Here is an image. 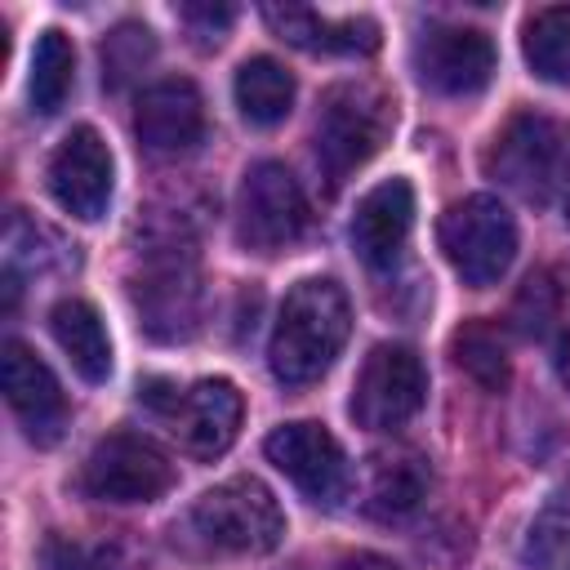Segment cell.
<instances>
[{
    "mask_svg": "<svg viewBox=\"0 0 570 570\" xmlns=\"http://www.w3.org/2000/svg\"><path fill=\"white\" fill-rule=\"evenodd\" d=\"M236 107L249 125H281L294 107V76L276 58H245L236 67Z\"/></svg>",
    "mask_w": 570,
    "mask_h": 570,
    "instance_id": "obj_20",
    "label": "cell"
},
{
    "mask_svg": "<svg viewBox=\"0 0 570 570\" xmlns=\"http://www.w3.org/2000/svg\"><path fill=\"white\" fill-rule=\"evenodd\" d=\"M0 383H4V401H9L13 419L22 423L27 441L53 445L67 428V396H62L53 370L27 343L9 338L0 347Z\"/></svg>",
    "mask_w": 570,
    "mask_h": 570,
    "instance_id": "obj_14",
    "label": "cell"
},
{
    "mask_svg": "<svg viewBox=\"0 0 570 570\" xmlns=\"http://www.w3.org/2000/svg\"><path fill=\"white\" fill-rule=\"evenodd\" d=\"M352 330V307L347 294L330 276H307L298 281L276 316L272 343H267V365L285 387L316 383L334 356L343 352Z\"/></svg>",
    "mask_w": 570,
    "mask_h": 570,
    "instance_id": "obj_1",
    "label": "cell"
},
{
    "mask_svg": "<svg viewBox=\"0 0 570 570\" xmlns=\"http://www.w3.org/2000/svg\"><path fill=\"white\" fill-rule=\"evenodd\" d=\"M436 240H441L450 267L472 289L494 285L517 258V223L503 209V200L485 196V191L454 200L436 223Z\"/></svg>",
    "mask_w": 570,
    "mask_h": 570,
    "instance_id": "obj_6",
    "label": "cell"
},
{
    "mask_svg": "<svg viewBox=\"0 0 570 570\" xmlns=\"http://www.w3.org/2000/svg\"><path fill=\"white\" fill-rule=\"evenodd\" d=\"M392 98L370 80H343L321 98L316 111V169L338 191L392 134Z\"/></svg>",
    "mask_w": 570,
    "mask_h": 570,
    "instance_id": "obj_2",
    "label": "cell"
},
{
    "mask_svg": "<svg viewBox=\"0 0 570 570\" xmlns=\"http://www.w3.org/2000/svg\"><path fill=\"white\" fill-rule=\"evenodd\" d=\"M414 227V187L405 178H383L356 200L352 214V249L365 267H392Z\"/></svg>",
    "mask_w": 570,
    "mask_h": 570,
    "instance_id": "obj_16",
    "label": "cell"
},
{
    "mask_svg": "<svg viewBox=\"0 0 570 570\" xmlns=\"http://www.w3.org/2000/svg\"><path fill=\"white\" fill-rule=\"evenodd\" d=\"M552 321H557V289L548 276H530L517 294V325L539 338L552 330Z\"/></svg>",
    "mask_w": 570,
    "mask_h": 570,
    "instance_id": "obj_27",
    "label": "cell"
},
{
    "mask_svg": "<svg viewBox=\"0 0 570 570\" xmlns=\"http://www.w3.org/2000/svg\"><path fill=\"white\" fill-rule=\"evenodd\" d=\"M71 85H76V49H71V36L58 31V27H45L40 40H36V53H31V76H27L31 111L53 116L67 102Z\"/></svg>",
    "mask_w": 570,
    "mask_h": 570,
    "instance_id": "obj_22",
    "label": "cell"
},
{
    "mask_svg": "<svg viewBox=\"0 0 570 570\" xmlns=\"http://www.w3.org/2000/svg\"><path fill=\"white\" fill-rule=\"evenodd\" d=\"M303 227H307V196L298 178L276 160L254 165L236 196V240L254 254H281L303 236Z\"/></svg>",
    "mask_w": 570,
    "mask_h": 570,
    "instance_id": "obj_8",
    "label": "cell"
},
{
    "mask_svg": "<svg viewBox=\"0 0 570 570\" xmlns=\"http://www.w3.org/2000/svg\"><path fill=\"white\" fill-rule=\"evenodd\" d=\"M521 561L525 570H570V481L557 485L534 512L521 543Z\"/></svg>",
    "mask_w": 570,
    "mask_h": 570,
    "instance_id": "obj_24",
    "label": "cell"
},
{
    "mask_svg": "<svg viewBox=\"0 0 570 570\" xmlns=\"http://www.w3.org/2000/svg\"><path fill=\"white\" fill-rule=\"evenodd\" d=\"M49 191L80 223H94L107 214V205H111V151H107L98 129L76 125L58 142V151L49 156Z\"/></svg>",
    "mask_w": 570,
    "mask_h": 570,
    "instance_id": "obj_13",
    "label": "cell"
},
{
    "mask_svg": "<svg viewBox=\"0 0 570 570\" xmlns=\"http://www.w3.org/2000/svg\"><path fill=\"white\" fill-rule=\"evenodd\" d=\"M40 561H45V570H125L116 548L80 543V539H67V534H49L45 548H40Z\"/></svg>",
    "mask_w": 570,
    "mask_h": 570,
    "instance_id": "obj_26",
    "label": "cell"
},
{
    "mask_svg": "<svg viewBox=\"0 0 570 570\" xmlns=\"http://www.w3.org/2000/svg\"><path fill=\"white\" fill-rule=\"evenodd\" d=\"M263 450H267V459L294 481V490H298L303 499H312V503L334 508V503L347 494V485H352L347 454H343L338 436H334L330 428H321V423H307V419L281 423V428L263 441Z\"/></svg>",
    "mask_w": 570,
    "mask_h": 570,
    "instance_id": "obj_11",
    "label": "cell"
},
{
    "mask_svg": "<svg viewBox=\"0 0 570 570\" xmlns=\"http://www.w3.org/2000/svg\"><path fill=\"white\" fill-rule=\"evenodd\" d=\"M134 134L151 156H183L205 138V102L200 89L183 76L156 80L138 94Z\"/></svg>",
    "mask_w": 570,
    "mask_h": 570,
    "instance_id": "obj_15",
    "label": "cell"
},
{
    "mask_svg": "<svg viewBox=\"0 0 570 570\" xmlns=\"http://www.w3.org/2000/svg\"><path fill=\"white\" fill-rule=\"evenodd\" d=\"M557 379L570 387V334L557 343Z\"/></svg>",
    "mask_w": 570,
    "mask_h": 570,
    "instance_id": "obj_30",
    "label": "cell"
},
{
    "mask_svg": "<svg viewBox=\"0 0 570 570\" xmlns=\"http://www.w3.org/2000/svg\"><path fill=\"white\" fill-rule=\"evenodd\" d=\"M428 396V370L414 347L405 343H379L352 387V419L370 432H392L419 414Z\"/></svg>",
    "mask_w": 570,
    "mask_h": 570,
    "instance_id": "obj_10",
    "label": "cell"
},
{
    "mask_svg": "<svg viewBox=\"0 0 570 570\" xmlns=\"http://www.w3.org/2000/svg\"><path fill=\"white\" fill-rule=\"evenodd\" d=\"M428 485H432V472L423 454L405 445L379 450L365 472V512L379 521H405L428 499Z\"/></svg>",
    "mask_w": 570,
    "mask_h": 570,
    "instance_id": "obj_18",
    "label": "cell"
},
{
    "mask_svg": "<svg viewBox=\"0 0 570 570\" xmlns=\"http://www.w3.org/2000/svg\"><path fill=\"white\" fill-rule=\"evenodd\" d=\"M174 485V463L138 432H107L80 463V490L102 503H151Z\"/></svg>",
    "mask_w": 570,
    "mask_h": 570,
    "instance_id": "obj_9",
    "label": "cell"
},
{
    "mask_svg": "<svg viewBox=\"0 0 570 570\" xmlns=\"http://www.w3.org/2000/svg\"><path fill=\"white\" fill-rule=\"evenodd\" d=\"M450 356L454 365L481 387V392H503L512 379V361H508V338L494 321H463L450 338Z\"/></svg>",
    "mask_w": 570,
    "mask_h": 570,
    "instance_id": "obj_21",
    "label": "cell"
},
{
    "mask_svg": "<svg viewBox=\"0 0 570 570\" xmlns=\"http://www.w3.org/2000/svg\"><path fill=\"white\" fill-rule=\"evenodd\" d=\"M49 330H53L58 347L67 352L71 370L85 383H102L111 374V338H107V325H102V316H98L94 303H85V298H58L53 312H49Z\"/></svg>",
    "mask_w": 570,
    "mask_h": 570,
    "instance_id": "obj_19",
    "label": "cell"
},
{
    "mask_svg": "<svg viewBox=\"0 0 570 570\" xmlns=\"http://www.w3.org/2000/svg\"><path fill=\"white\" fill-rule=\"evenodd\" d=\"M521 53L548 85H570V4H548L525 22Z\"/></svg>",
    "mask_w": 570,
    "mask_h": 570,
    "instance_id": "obj_23",
    "label": "cell"
},
{
    "mask_svg": "<svg viewBox=\"0 0 570 570\" xmlns=\"http://www.w3.org/2000/svg\"><path fill=\"white\" fill-rule=\"evenodd\" d=\"M191 534L214 552L263 557L285 539V512L258 476H232L205 490L187 512Z\"/></svg>",
    "mask_w": 570,
    "mask_h": 570,
    "instance_id": "obj_4",
    "label": "cell"
},
{
    "mask_svg": "<svg viewBox=\"0 0 570 570\" xmlns=\"http://www.w3.org/2000/svg\"><path fill=\"white\" fill-rule=\"evenodd\" d=\"M566 218H570V214H566Z\"/></svg>",
    "mask_w": 570,
    "mask_h": 570,
    "instance_id": "obj_31",
    "label": "cell"
},
{
    "mask_svg": "<svg viewBox=\"0 0 570 570\" xmlns=\"http://www.w3.org/2000/svg\"><path fill=\"white\" fill-rule=\"evenodd\" d=\"M330 570H401V566H396V561H387V557H379V552H352V557L334 561Z\"/></svg>",
    "mask_w": 570,
    "mask_h": 570,
    "instance_id": "obj_29",
    "label": "cell"
},
{
    "mask_svg": "<svg viewBox=\"0 0 570 570\" xmlns=\"http://www.w3.org/2000/svg\"><path fill=\"white\" fill-rule=\"evenodd\" d=\"M263 18L281 40L307 53H374L379 49L374 18H325L303 4H263Z\"/></svg>",
    "mask_w": 570,
    "mask_h": 570,
    "instance_id": "obj_17",
    "label": "cell"
},
{
    "mask_svg": "<svg viewBox=\"0 0 570 570\" xmlns=\"http://www.w3.org/2000/svg\"><path fill=\"white\" fill-rule=\"evenodd\" d=\"M485 169H490L508 191H517L521 200L543 205V200L566 183V169H570L566 134H561L548 116L521 111V116H512V120L494 134V147H490V156H485Z\"/></svg>",
    "mask_w": 570,
    "mask_h": 570,
    "instance_id": "obj_7",
    "label": "cell"
},
{
    "mask_svg": "<svg viewBox=\"0 0 570 570\" xmlns=\"http://www.w3.org/2000/svg\"><path fill=\"white\" fill-rule=\"evenodd\" d=\"M196 254L187 240L151 236L147 249L138 245V272H134V307L142 316V330L151 338H187L196 330Z\"/></svg>",
    "mask_w": 570,
    "mask_h": 570,
    "instance_id": "obj_5",
    "label": "cell"
},
{
    "mask_svg": "<svg viewBox=\"0 0 570 570\" xmlns=\"http://www.w3.org/2000/svg\"><path fill=\"white\" fill-rule=\"evenodd\" d=\"M178 18L191 27L200 45H218L223 31L236 22V9L232 4H178Z\"/></svg>",
    "mask_w": 570,
    "mask_h": 570,
    "instance_id": "obj_28",
    "label": "cell"
},
{
    "mask_svg": "<svg viewBox=\"0 0 570 570\" xmlns=\"http://www.w3.org/2000/svg\"><path fill=\"white\" fill-rule=\"evenodd\" d=\"M156 58V36L142 22H120L102 40V85L125 89L147 62Z\"/></svg>",
    "mask_w": 570,
    "mask_h": 570,
    "instance_id": "obj_25",
    "label": "cell"
},
{
    "mask_svg": "<svg viewBox=\"0 0 570 570\" xmlns=\"http://www.w3.org/2000/svg\"><path fill=\"white\" fill-rule=\"evenodd\" d=\"M414 71L445 98L481 94L494 76V45L476 27H428L414 40Z\"/></svg>",
    "mask_w": 570,
    "mask_h": 570,
    "instance_id": "obj_12",
    "label": "cell"
},
{
    "mask_svg": "<svg viewBox=\"0 0 570 570\" xmlns=\"http://www.w3.org/2000/svg\"><path fill=\"white\" fill-rule=\"evenodd\" d=\"M138 405H147L169 428V436L196 459H218L236 441L245 419V401L227 379H200L191 387H178L169 379H142Z\"/></svg>",
    "mask_w": 570,
    "mask_h": 570,
    "instance_id": "obj_3",
    "label": "cell"
}]
</instances>
